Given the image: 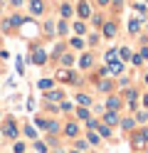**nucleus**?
<instances>
[{
    "mask_svg": "<svg viewBox=\"0 0 148 153\" xmlns=\"http://www.w3.org/2000/svg\"><path fill=\"white\" fill-rule=\"evenodd\" d=\"M3 136H7V138H15V136H17V123H15V119H5V123H3Z\"/></svg>",
    "mask_w": 148,
    "mask_h": 153,
    "instance_id": "1",
    "label": "nucleus"
},
{
    "mask_svg": "<svg viewBox=\"0 0 148 153\" xmlns=\"http://www.w3.org/2000/svg\"><path fill=\"white\" fill-rule=\"evenodd\" d=\"M37 126H42V128L49 131V133H57V131H59V123H57V121H49V119H42V116H37Z\"/></svg>",
    "mask_w": 148,
    "mask_h": 153,
    "instance_id": "2",
    "label": "nucleus"
},
{
    "mask_svg": "<svg viewBox=\"0 0 148 153\" xmlns=\"http://www.w3.org/2000/svg\"><path fill=\"white\" fill-rule=\"evenodd\" d=\"M45 62H47V52H45V50H39V47H35V54H32V64L42 67Z\"/></svg>",
    "mask_w": 148,
    "mask_h": 153,
    "instance_id": "3",
    "label": "nucleus"
},
{
    "mask_svg": "<svg viewBox=\"0 0 148 153\" xmlns=\"http://www.w3.org/2000/svg\"><path fill=\"white\" fill-rule=\"evenodd\" d=\"M77 15H79V17H91V7H89V3L82 0V3L77 5Z\"/></svg>",
    "mask_w": 148,
    "mask_h": 153,
    "instance_id": "4",
    "label": "nucleus"
},
{
    "mask_svg": "<svg viewBox=\"0 0 148 153\" xmlns=\"http://www.w3.org/2000/svg\"><path fill=\"white\" fill-rule=\"evenodd\" d=\"M30 10H32V15H42L45 13V3L42 0H30Z\"/></svg>",
    "mask_w": 148,
    "mask_h": 153,
    "instance_id": "5",
    "label": "nucleus"
},
{
    "mask_svg": "<svg viewBox=\"0 0 148 153\" xmlns=\"http://www.w3.org/2000/svg\"><path fill=\"white\" fill-rule=\"evenodd\" d=\"M131 143H133V148H143V146H146V136H143V133H133V136H131Z\"/></svg>",
    "mask_w": 148,
    "mask_h": 153,
    "instance_id": "6",
    "label": "nucleus"
},
{
    "mask_svg": "<svg viewBox=\"0 0 148 153\" xmlns=\"http://www.w3.org/2000/svg\"><path fill=\"white\" fill-rule=\"evenodd\" d=\"M104 123H106V126H109V123H118V114L111 111V109H106V114H104Z\"/></svg>",
    "mask_w": 148,
    "mask_h": 153,
    "instance_id": "7",
    "label": "nucleus"
},
{
    "mask_svg": "<svg viewBox=\"0 0 148 153\" xmlns=\"http://www.w3.org/2000/svg\"><path fill=\"white\" fill-rule=\"evenodd\" d=\"M45 99H47V101H62V99H64V94L59 91V89H54V91H47V94H45Z\"/></svg>",
    "mask_w": 148,
    "mask_h": 153,
    "instance_id": "8",
    "label": "nucleus"
},
{
    "mask_svg": "<svg viewBox=\"0 0 148 153\" xmlns=\"http://www.w3.org/2000/svg\"><path fill=\"white\" fill-rule=\"evenodd\" d=\"M106 109H111V111L121 109V99H118V97H109L106 99Z\"/></svg>",
    "mask_w": 148,
    "mask_h": 153,
    "instance_id": "9",
    "label": "nucleus"
},
{
    "mask_svg": "<svg viewBox=\"0 0 148 153\" xmlns=\"http://www.w3.org/2000/svg\"><path fill=\"white\" fill-rule=\"evenodd\" d=\"M91 64H94V57H91V54H82V59H79V67H82V69H89Z\"/></svg>",
    "mask_w": 148,
    "mask_h": 153,
    "instance_id": "10",
    "label": "nucleus"
},
{
    "mask_svg": "<svg viewBox=\"0 0 148 153\" xmlns=\"http://www.w3.org/2000/svg\"><path fill=\"white\" fill-rule=\"evenodd\" d=\"M64 133L72 138V136H77V133H79V126H77L74 121H69V123H67V128H64Z\"/></svg>",
    "mask_w": 148,
    "mask_h": 153,
    "instance_id": "11",
    "label": "nucleus"
},
{
    "mask_svg": "<svg viewBox=\"0 0 148 153\" xmlns=\"http://www.w3.org/2000/svg\"><path fill=\"white\" fill-rule=\"evenodd\" d=\"M37 87L42 89V91H49V89L54 87V82H52V79H39V82H37Z\"/></svg>",
    "mask_w": 148,
    "mask_h": 153,
    "instance_id": "12",
    "label": "nucleus"
},
{
    "mask_svg": "<svg viewBox=\"0 0 148 153\" xmlns=\"http://www.w3.org/2000/svg\"><path fill=\"white\" fill-rule=\"evenodd\" d=\"M118 123H121V128H123V131H133V126H136V121H133V119H121Z\"/></svg>",
    "mask_w": 148,
    "mask_h": 153,
    "instance_id": "13",
    "label": "nucleus"
},
{
    "mask_svg": "<svg viewBox=\"0 0 148 153\" xmlns=\"http://www.w3.org/2000/svg\"><path fill=\"white\" fill-rule=\"evenodd\" d=\"M116 35V25L114 22H106L104 25V37H114Z\"/></svg>",
    "mask_w": 148,
    "mask_h": 153,
    "instance_id": "14",
    "label": "nucleus"
},
{
    "mask_svg": "<svg viewBox=\"0 0 148 153\" xmlns=\"http://www.w3.org/2000/svg\"><path fill=\"white\" fill-rule=\"evenodd\" d=\"M138 30H141V22H138V20H128V32L138 35Z\"/></svg>",
    "mask_w": 148,
    "mask_h": 153,
    "instance_id": "15",
    "label": "nucleus"
},
{
    "mask_svg": "<svg viewBox=\"0 0 148 153\" xmlns=\"http://www.w3.org/2000/svg\"><path fill=\"white\" fill-rule=\"evenodd\" d=\"M77 101L82 104V106H91V97H89V94H79V97H77Z\"/></svg>",
    "mask_w": 148,
    "mask_h": 153,
    "instance_id": "16",
    "label": "nucleus"
},
{
    "mask_svg": "<svg viewBox=\"0 0 148 153\" xmlns=\"http://www.w3.org/2000/svg\"><path fill=\"white\" fill-rule=\"evenodd\" d=\"M57 79H62V82H72V74H69L67 69H59V72H57Z\"/></svg>",
    "mask_w": 148,
    "mask_h": 153,
    "instance_id": "17",
    "label": "nucleus"
},
{
    "mask_svg": "<svg viewBox=\"0 0 148 153\" xmlns=\"http://www.w3.org/2000/svg\"><path fill=\"white\" fill-rule=\"evenodd\" d=\"M99 141H101V136H99L96 131H91V128H89V143H99Z\"/></svg>",
    "mask_w": 148,
    "mask_h": 153,
    "instance_id": "18",
    "label": "nucleus"
},
{
    "mask_svg": "<svg viewBox=\"0 0 148 153\" xmlns=\"http://www.w3.org/2000/svg\"><path fill=\"white\" fill-rule=\"evenodd\" d=\"M67 30H69V27H67V22H59V25L54 27V32H57V35H67Z\"/></svg>",
    "mask_w": 148,
    "mask_h": 153,
    "instance_id": "19",
    "label": "nucleus"
},
{
    "mask_svg": "<svg viewBox=\"0 0 148 153\" xmlns=\"http://www.w3.org/2000/svg\"><path fill=\"white\" fill-rule=\"evenodd\" d=\"M74 32H77V35H84V32H86V25H84V22H74Z\"/></svg>",
    "mask_w": 148,
    "mask_h": 153,
    "instance_id": "20",
    "label": "nucleus"
},
{
    "mask_svg": "<svg viewBox=\"0 0 148 153\" xmlns=\"http://www.w3.org/2000/svg\"><path fill=\"white\" fill-rule=\"evenodd\" d=\"M77 116H79V119H89V109H86V106H79V109H77Z\"/></svg>",
    "mask_w": 148,
    "mask_h": 153,
    "instance_id": "21",
    "label": "nucleus"
},
{
    "mask_svg": "<svg viewBox=\"0 0 148 153\" xmlns=\"http://www.w3.org/2000/svg\"><path fill=\"white\" fill-rule=\"evenodd\" d=\"M35 151H37V153H47V143H42V141H35Z\"/></svg>",
    "mask_w": 148,
    "mask_h": 153,
    "instance_id": "22",
    "label": "nucleus"
},
{
    "mask_svg": "<svg viewBox=\"0 0 148 153\" xmlns=\"http://www.w3.org/2000/svg\"><path fill=\"white\" fill-rule=\"evenodd\" d=\"M111 82H99V91H111Z\"/></svg>",
    "mask_w": 148,
    "mask_h": 153,
    "instance_id": "23",
    "label": "nucleus"
},
{
    "mask_svg": "<svg viewBox=\"0 0 148 153\" xmlns=\"http://www.w3.org/2000/svg\"><path fill=\"white\" fill-rule=\"evenodd\" d=\"M25 136H30V138H37V131H35L32 126H25Z\"/></svg>",
    "mask_w": 148,
    "mask_h": 153,
    "instance_id": "24",
    "label": "nucleus"
},
{
    "mask_svg": "<svg viewBox=\"0 0 148 153\" xmlns=\"http://www.w3.org/2000/svg\"><path fill=\"white\" fill-rule=\"evenodd\" d=\"M72 62H74V57H72V54H62V64H64V67H69Z\"/></svg>",
    "mask_w": 148,
    "mask_h": 153,
    "instance_id": "25",
    "label": "nucleus"
},
{
    "mask_svg": "<svg viewBox=\"0 0 148 153\" xmlns=\"http://www.w3.org/2000/svg\"><path fill=\"white\" fill-rule=\"evenodd\" d=\"M13 151H15V153H25V143H22V141H17L15 146H13Z\"/></svg>",
    "mask_w": 148,
    "mask_h": 153,
    "instance_id": "26",
    "label": "nucleus"
},
{
    "mask_svg": "<svg viewBox=\"0 0 148 153\" xmlns=\"http://www.w3.org/2000/svg\"><path fill=\"white\" fill-rule=\"evenodd\" d=\"M118 54H121V59H131V52H128L126 47H121V50H118Z\"/></svg>",
    "mask_w": 148,
    "mask_h": 153,
    "instance_id": "27",
    "label": "nucleus"
},
{
    "mask_svg": "<svg viewBox=\"0 0 148 153\" xmlns=\"http://www.w3.org/2000/svg\"><path fill=\"white\" fill-rule=\"evenodd\" d=\"M59 109H62V111H72L74 104H72V101H62V106H59Z\"/></svg>",
    "mask_w": 148,
    "mask_h": 153,
    "instance_id": "28",
    "label": "nucleus"
},
{
    "mask_svg": "<svg viewBox=\"0 0 148 153\" xmlns=\"http://www.w3.org/2000/svg\"><path fill=\"white\" fill-rule=\"evenodd\" d=\"M72 47H74V50H79V47H84V42H82V37H74V40H72Z\"/></svg>",
    "mask_w": 148,
    "mask_h": 153,
    "instance_id": "29",
    "label": "nucleus"
},
{
    "mask_svg": "<svg viewBox=\"0 0 148 153\" xmlns=\"http://www.w3.org/2000/svg\"><path fill=\"white\" fill-rule=\"evenodd\" d=\"M59 13H62V17H69V15H72V7H69V5H62V10H59Z\"/></svg>",
    "mask_w": 148,
    "mask_h": 153,
    "instance_id": "30",
    "label": "nucleus"
},
{
    "mask_svg": "<svg viewBox=\"0 0 148 153\" xmlns=\"http://www.w3.org/2000/svg\"><path fill=\"white\" fill-rule=\"evenodd\" d=\"M45 32L47 35H54V25L52 22H45Z\"/></svg>",
    "mask_w": 148,
    "mask_h": 153,
    "instance_id": "31",
    "label": "nucleus"
},
{
    "mask_svg": "<svg viewBox=\"0 0 148 153\" xmlns=\"http://www.w3.org/2000/svg\"><path fill=\"white\" fill-rule=\"evenodd\" d=\"M116 59V50H109L106 52V62H114Z\"/></svg>",
    "mask_w": 148,
    "mask_h": 153,
    "instance_id": "32",
    "label": "nucleus"
},
{
    "mask_svg": "<svg viewBox=\"0 0 148 153\" xmlns=\"http://www.w3.org/2000/svg\"><path fill=\"white\" fill-rule=\"evenodd\" d=\"M86 148H89L86 141H77V151H86Z\"/></svg>",
    "mask_w": 148,
    "mask_h": 153,
    "instance_id": "33",
    "label": "nucleus"
},
{
    "mask_svg": "<svg viewBox=\"0 0 148 153\" xmlns=\"http://www.w3.org/2000/svg\"><path fill=\"white\" fill-rule=\"evenodd\" d=\"M10 22H13V25H22V17H20V15H13V17H10Z\"/></svg>",
    "mask_w": 148,
    "mask_h": 153,
    "instance_id": "34",
    "label": "nucleus"
},
{
    "mask_svg": "<svg viewBox=\"0 0 148 153\" xmlns=\"http://www.w3.org/2000/svg\"><path fill=\"white\" fill-rule=\"evenodd\" d=\"M131 62H133V64H141V62H143V57H141V54H133V57H131Z\"/></svg>",
    "mask_w": 148,
    "mask_h": 153,
    "instance_id": "35",
    "label": "nucleus"
},
{
    "mask_svg": "<svg viewBox=\"0 0 148 153\" xmlns=\"http://www.w3.org/2000/svg\"><path fill=\"white\" fill-rule=\"evenodd\" d=\"M109 3H111V0H99V5H109Z\"/></svg>",
    "mask_w": 148,
    "mask_h": 153,
    "instance_id": "36",
    "label": "nucleus"
},
{
    "mask_svg": "<svg viewBox=\"0 0 148 153\" xmlns=\"http://www.w3.org/2000/svg\"><path fill=\"white\" fill-rule=\"evenodd\" d=\"M143 106H148V94H146V97H143Z\"/></svg>",
    "mask_w": 148,
    "mask_h": 153,
    "instance_id": "37",
    "label": "nucleus"
},
{
    "mask_svg": "<svg viewBox=\"0 0 148 153\" xmlns=\"http://www.w3.org/2000/svg\"><path fill=\"white\" fill-rule=\"evenodd\" d=\"M143 136H146V141H148V128H146V131H143Z\"/></svg>",
    "mask_w": 148,
    "mask_h": 153,
    "instance_id": "38",
    "label": "nucleus"
},
{
    "mask_svg": "<svg viewBox=\"0 0 148 153\" xmlns=\"http://www.w3.org/2000/svg\"><path fill=\"white\" fill-rule=\"evenodd\" d=\"M69 153H82V151H69Z\"/></svg>",
    "mask_w": 148,
    "mask_h": 153,
    "instance_id": "39",
    "label": "nucleus"
},
{
    "mask_svg": "<svg viewBox=\"0 0 148 153\" xmlns=\"http://www.w3.org/2000/svg\"><path fill=\"white\" fill-rule=\"evenodd\" d=\"M146 84H148V74H146Z\"/></svg>",
    "mask_w": 148,
    "mask_h": 153,
    "instance_id": "40",
    "label": "nucleus"
},
{
    "mask_svg": "<svg viewBox=\"0 0 148 153\" xmlns=\"http://www.w3.org/2000/svg\"><path fill=\"white\" fill-rule=\"evenodd\" d=\"M0 138H3V131H0Z\"/></svg>",
    "mask_w": 148,
    "mask_h": 153,
    "instance_id": "41",
    "label": "nucleus"
},
{
    "mask_svg": "<svg viewBox=\"0 0 148 153\" xmlns=\"http://www.w3.org/2000/svg\"><path fill=\"white\" fill-rule=\"evenodd\" d=\"M0 42H3V37H0Z\"/></svg>",
    "mask_w": 148,
    "mask_h": 153,
    "instance_id": "42",
    "label": "nucleus"
},
{
    "mask_svg": "<svg viewBox=\"0 0 148 153\" xmlns=\"http://www.w3.org/2000/svg\"><path fill=\"white\" fill-rule=\"evenodd\" d=\"M146 30H148V25H146Z\"/></svg>",
    "mask_w": 148,
    "mask_h": 153,
    "instance_id": "43",
    "label": "nucleus"
}]
</instances>
